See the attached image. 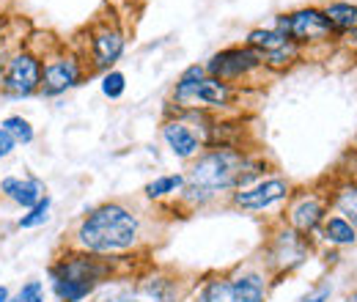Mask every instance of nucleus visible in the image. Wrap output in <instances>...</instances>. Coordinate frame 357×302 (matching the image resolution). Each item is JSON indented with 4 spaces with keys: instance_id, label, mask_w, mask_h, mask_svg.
<instances>
[{
    "instance_id": "18",
    "label": "nucleus",
    "mask_w": 357,
    "mask_h": 302,
    "mask_svg": "<svg viewBox=\"0 0 357 302\" xmlns=\"http://www.w3.org/2000/svg\"><path fill=\"white\" fill-rule=\"evenodd\" d=\"M321 11H324L327 22L333 25V31L349 33V31L357 28V6H352V3H330Z\"/></svg>"
},
{
    "instance_id": "5",
    "label": "nucleus",
    "mask_w": 357,
    "mask_h": 302,
    "mask_svg": "<svg viewBox=\"0 0 357 302\" xmlns=\"http://www.w3.org/2000/svg\"><path fill=\"white\" fill-rule=\"evenodd\" d=\"M42 88V52L20 44L6 52L0 63V93L8 99H28Z\"/></svg>"
},
{
    "instance_id": "28",
    "label": "nucleus",
    "mask_w": 357,
    "mask_h": 302,
    "mask_svg": "<svg viewBox=\"0 0 357 302\" xmlns=\"http://www.w3.org/2000/svg\"><path fill=\"white\" fill-rule=\"evenodd\" d=\"M14 149H17V143L6 135V130L0 127V160H6V157H11L14 154Z\"/></svg>"
},
{
    "instance_id": "24",
    "label": "nucleus",
    "mask_w": 357,
    "mask_h": 302,
    "mask_svg": "<svg viewBox=\"0 0 357 302\" xmlns=\"http://www.w3.org/2000/svg\"><path fill=\"white\" fill-rule=\"evenodd\" d=\"M140 292L149 294L151 302H176V289H174V283L168 278H151V280L143 283Z\"/></svg>"
},
{
    "instance_id": "9",
    "label": "nucleus",
    "mask_w": 357,
    "mask_h": 302,
    "mask_svg": "<svg viewBox=\"0 0 357 302\" xmlns=\"http://www.w3.org/2000/svg\"><path fill=\"white\" fill-rule=\"evenodd\" d=\"M261 66H264L261 55L245 44V47H225L220 52H215V55L206 61L204 69H206L209 77H218V80L234 86L236 80H242V77L259 72Z\"/></svg>"
},
{
    "instance_id": "12",
    "label": "nucleus",
    "mask_w": 357,
    "mask_h": 302,
    "mask_svg": "<svg viewBox=\"0 0 357 302\" xmlns=\"http://www.w3.org/2000/svg\"><path fill=\"white\" fill-rule=\"evenodd\" d=\"M308 250H311V245H308V239L303 234H297L291 228H283L269 242L267 264L275 272H289V269L300 266L303 261L308 259Z\"/></svg>"
},
{
    "instance_id": "22",
    "label": "nucleus",
    "mask_w": 357,
    "mask_h": 302,
    "mask_svg": "<svg viewBox=\"0 0 357 302\" xmlns=\"http://www.w3.org/2000/svg\"><path fill=\"white\" fill-rule=\"evenodd\" d=\"M195 302H234L231 297V280L228 278H212L198 289Z\"/></svg>"
},
{
    "instance_id": "17",
    "label": "nucleus",
    "mask_w": 357,
    "mask_h": 302,
    "mask_svg": "<svg viewBox=\"0 0 357 302\" xmlns=\"http://www.w3.org/2000/svg\"><path fill=\"white\" fill-rule=\"evenodd\" d=\"M319 231H321V239H324L327 245H338V248L352 245V242L357 239L355 225H352L349 220H344L341 215L324 217V222H321Z\"/></svg>"
},
{
    "instance_id": "2",
    "label": "nucleus",
    "mask_w": 357,
    "mask_h": 302,
    "mask_svg": "<svg viewBox=\"0 0 357 302\" xmlns=\"http://www.w3.org/2000/svg\"><path fill=\"white\" fill-rule=\"evenodd\" d=\"M140 242V220L124 204H102L80 220L75 231L77 250L91 256H119Z\"/></svg>"
},
{
    "instance_id": "25",
    "label": "nucleus",
    "mask_w": 357,
    "mask_h": 302,
    "mask_svg": "<svg viewBox=\"0 0 357 302\" xmlns=\"http://www.w3.org/2000/svg\"><path fill=\"white\" fill-rule=\"evenodd\" d=\"M102 93L107 96V99H121L124 96V91H127V77H124V72H119V69H110V72H105L102 75Z\"/></svg>"
},
{
    "instance_id": "8",
    "label": "nucleus",
    "mask_w": 357,
    "mask_h": 302,
    "mask_svg": "<svg viewBox=\"0 0 357 302\" xmlns=\"http://www.w3.org/2000/svg\"><path fill=\"white\" fill-rule=\"evenodd\" d=\"M275 31H280L297 47L327 42L333 36V25L327 22L321 8H297V11H289V14H280L278 22H275Z\"/></svg>"
},
{
    "instance_id": "29",
    "label": "nucleus",
    "mask_w": 357,
    "mask_h": 302,
    "mask_svg": "<svg viewBox=\"0 0 357 302\" xmlns=\"http://www.w3.org/2000/svg\"><path fill=\"white\" fill-rule=\"evenodd\" d=\"M330 292H333L330 286H321L319 292H313L311 297H305V300H300V302H327L330 300Z\"/></svg>"
},
{
    "instance_id": "19",
    "label": "nucleus",
    "mask_w": 357,
    "mask_h": 302,
    "mask_svg": "<svg viewBox=\"0 0 357 302\" xmlns=\"http://www.w3.org/2000/svg\"><path fill=\"white\" fill-rule=\"evenodd\" d=\"M333 206H335V212L344 217V220H349L352 225H357V184L347 181V184L335 187Z\"/></svg>"
},
{
    "instance_id": "32",
    "label": "nucleus",
    "mask_w": 357,
    "mask_h": 302,
    "mask_svg": "<svg viewBox=\"0 0 357 302\" xmlns=\"http://www.w3.org/2000/svg\"><path fill=\"white\" fill-rule=\"evenodd\" d=\"M349 39H355V42H357V28H355V31H349Z\"/></svg>"
},
{
    "instance_id": "6",
    "label": "nucleus",
    "mask_w": 357,
    "mask_h": 302,
    "mask_svg": "<svg viewBox=\"0 0 357 302\" xmlns=\"http://www.w3.org/2000/svg\"><path fill=\"white\" fill-rule=\"evenodd\" d=\"M86 77V58L75 50L58 47L42 55V96H61L72 88H77Z\"/></svg>"
},
{
    "instance_id": "27",
    "label": "nucleus",
    "mask_w": 357,
    "mask_h": 302,
    "mask_svg": "<svg viewBox=\"0 0 357 302\" xmlns=\"http://www.w3.org/2000/svg\"><path fill=\"white\" fill-rule=\"evenodd\" d=\"M93 302H137V297H135V292L119 289V292H110V294H105V297H99Z\"/></svg>"
},
{
    "instance_id": "3",
    "label": "nucleus",
    "mask_w": 357,
    "mask_h": 302,
    "mask_svg": "<svg viewBox=\"0 0 357 302\" xmlns=\"http://www.w3.org/2000/svg\"><path fill=\"white\" fill-rule=\"evenodd\" d=\"M162 140L178 160H195L204 149L218 143V124L206 110H178L176 116L165 119Z\"/></svg>"
},
{
    "instance_id": "23",
    "label": "nucleus",
    "mask_w": 357,
    "mask_h": 302,
    "mask_svg": "<svg viewBox=\"0 0 357 302\" xmlns=\"http://www.w3.org/2000/svg\"><path fill=\"white\" fill-rule=\"evenodd\" d=\"M50 209H52V198L45 195L36 206H31V209H25V215H20L17 220V228H22V231H31V228H42L45 222H50Z\"/></svg>"
},
{
    "instance_id": "21",
    "label": "nucleus",
    "mask_w": 357,
    "mask_h": 302,
    "mask_svg": "<svg viewBox=\"0 0 357 302\" xmlns=\"http://www.w3.org/2000/svg\"><path fill=\"white\" fill-rule=\"evenodd\" d=\"M0 127L6 130V135H8L17 146H28V143L36 140V130H33V124H31L25 116H8V119L0 121Z\"/></svg>"
},
{
    "instance_id": "30",
    "label": "nucleus",
    "mask_w": 357,
    "mask_h": 302,
    "mask_svg": "<svg viewBox=\"0 0 357 302\" xmlns=\"http://www.w3.org/2000/svg\"><path fill=\"white\" fill-rule=\"evenodd\" d=\"M6 39H8V33H6V22L0 20V61L6 58Z\"/></svg>"
},
{
    "instance_id": "15",
    "label": "nucleus",
    "mask_w": 357,
    "mask_h": 302,
    "mask_svg": "<svg viewBox=\"0 0 357 302\" xmlns=\"http://www.w3.org/2000/svg\"><path fill=\"white\" fill-rule=\"evenodd\" d=\"M234 302H264L267 300V278L261 272H245L231 280Z\"/></svg>"
},
{
    "instance_id": "20",
    "label": "nucleus",
    "mask_w": 357,
    "mask_h": 302,
    "mask_svg": "<svg viewBox=\"0 0 357 302\" xmlns=\"http://www.w3.org/2000/svg\"><path fill=\"white\" fill-rule=\"evenodd\" d=\"M184 190V173H171V176H160L154 181L146 184V198L149 201H162V198H171Z\"/></svg>"
},
{
    "instance_id": "34",
    "label": "nucleus",
    "mask_w": 357,
    "mask_h": 302,
    "mask_svg": "<svg viewBox=\"0 0 357 302\" xmlns=\"http://www.w3.org/2000/svg\"><path fill=\"white\" fill-rule=\"evenodd\" d=\"M347 302H357V294H352V297H349Z\"/></svg>"
},
{
    "instance_id": "4",
    "label": "nucleus",
    "mask_w": 357,
    "mask_h": 302,
    "mask_svg": "<svg viewBox=\"0 0 357 302\" xmlns=\"http://www.w3.org/2000/svg\"><path fill=\"white\" fill-rule=\"evenodd\" d=\"M234 102V86L209 77L204 66H187L174 88V105L178 110H223Z\"/></svg>"
},
{
    "instance_id": "33",
    "label": "nucleus",
    "mask_w": 357,
    "mask_h": 302,
    "mask_svg": "<svg viewBox=\"0 0 357 302\" xmlns=\"http://www.w3.org/2000/svg\"><path fill=\"white\" fill-rule=\"evenodd\" d=\"M8 302H17V300H8ZM25 302H45V297H39V300H25Z\"/></svg>"
},
{
    "instance_id": "10",
    "label": "nucleus",
    "mask_w": 357,
    "mask_h": 302,
    "mask_svg": "<svg viewBox=\"0 0 357 302\" xmlns=\"http://www.w3.org/2000/svg\"><path fill=\"white\" fill-rule=\"evenodd\" d=\"M289 195H291V184L280 176H272V179H259L242 190H234L231 204L242 212H264L269 206L286 201Z\"/></svg>"
},
{
    "instance_id": "31",
    "label": "nucleus",
    "mask_w": 357,
    "mask_h": 302,
    "mask_svg": "<svg viewBox=\"0 0 357 302\" xmlns=\"http://www.w3.org/2000/svg\"><path fill=\"white\" fill-rule=\"evenodd\" d=\"M11 300V292H8V286H0V302H8Z\"/></svg>"
},
{
    "instance_id": "1",
    "label": "nucleus",
    "mask_w": 357,
    "mask_h": 302,
    "mask_svg": "<svg viewBox=\"0 0 357 302\" xmlns=\"http://www.w3.org/2000/svg\"><path fill=\"white\" fill-rule=\"evenodd\" d=\"M259 173H261V163L250 160L242 149L231 143H215L204 149L187 168L181 198L190 206H204L223 192H234L253 184Z\"/></svg>"
},
{
    "instance_id": "7",
    "label": "nucleus",
    "mask_w": 357,
    "mask_h": 302,
    "mask_svg": "<svg viewBox=\"0 0 357 302\" xmlns=\"http://www.w3.org/2000/svg\"><path fill=\"white\" fill-rule=\"evenodd\" d=\"M113 275V264L105 256H91L86 250L66 253L50 266V280H77L91 289H99Z\"/></svg>"
},
{
    "instance_id": "16",
    "label": "nucleus",
    "mask_w": 357,
    "mask_h": 302,
    "mask_svg": "<svg viewBox=\"0 0 357 302\" xmlns=\"http://www.w3.org/2000/svg\"><path fill=\"white\" fill-rule=\"evenodd\" d=\"M245 44H248L250 50H256V52L261 55V61H264V58H269V55L286 50L291 42H289L280 31H275V28H253V31L248 33Z\"/></svg>"
},
{
    "instance_id": "26",
    "label": "nucleus",
    "mask_w": 357,
    "mask_h": 302,
    "mask_svg": "<svg viewBox=\"0 0 357 302\" xmlns=\"http://www.w3.org/2000/svg\"><path fill=\"white\" fill-rule=\"evenodd\" d=\"M39 297H45V283H42V280H28V283L17 292V297H11V300L25 302V300H39Z\"/></svg>"
},
{
    "instance_id": "14",
    "label": "nucleus",
    "mask_w": 357,
    "mask_h": 302,
    "mask_svg": "<svg viewBox=\"0 0 357 302\" xmlns=\"http://www.w3.org/2000/svg\"><path fill=\"white\" fill-rule=\"evenodd\" d=\"M0 195L17 204L20 209H31L47 195V187L36 176H6L0 179Z\"/></svg>"
},
{
    "instance_id": "11",
    "label": "nucleus",
    "mask_w": 357,
    "mask_h": 302,
    "mask_svg": "<svg viewBox=\"0 0 357 302\" xmlns=\"http://www.w3.org/2000/svg\"><path fill=\"white\" fill-rule=\"evenodd\" d=\"M124 31L119 25H110V22H99L89 31V50L83 58H89L93 69H102V72H110L113 63L124 55Z\"/></svg>"
},
{
    "instance_id": "13",
    "label": "nucleus",
    "mask_w": 357,
    "mask_h": 302,
    "mask_svg": "<svg viewBox=\"0 0 357 302\" xmlns=\"http://www.w3.org/2000/svg\"><path fill=\"white\" fill-rule=\"evenodd\" d=\"M286 217H289L291 231H297L303 236H311L313 231L321 228V222L327 217V201L319 198L316 192H300V195L291 198Z\"/></svg>"
}]
</instances>
